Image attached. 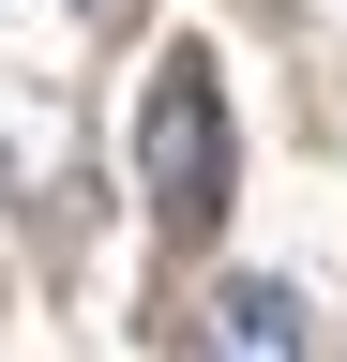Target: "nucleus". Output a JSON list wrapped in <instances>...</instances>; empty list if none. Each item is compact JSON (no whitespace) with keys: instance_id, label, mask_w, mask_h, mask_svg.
Instances as JSON below:
<instances>
[{"instance_id":"obj_2","label":"nucleus","mask_w":347,"mask_h":362,"mask_svg":"<svg viewBox=\"0 0 347 362\" xmlns=\"http://www.w3.org/2000/svg\"><path fill=\"white\" fill-rule=\"evenodd\" d=\"M182 362H302V302H287V287H227V302H196Z\"/></svg>"},{"instance_id":"obj_1","label":"nucleus","mask_w":347,"mask_h":362,"mask_svg":"<svg viewBox=\"0 0 347 362\" xmlns=\"http://www.w3.org/2000/svg\"><path fill=\"white\" fill-rule=\"evenodd\" d=\"M136 166H151V211H166V226H211V211H227L242 151H227V90H211V61H166V76H151Z\"/></svg>"}]
</instances>
